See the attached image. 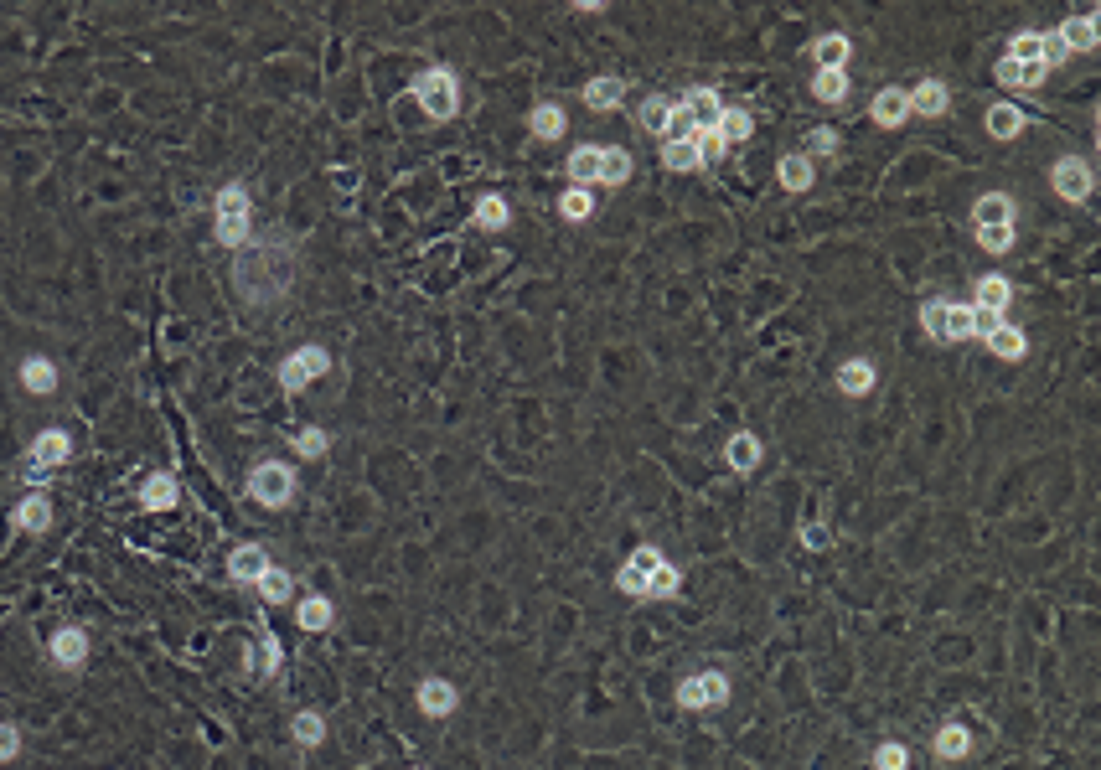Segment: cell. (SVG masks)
<instances>
[{
	"instance_id": "cell-27",
	"label": "cell",
	"mask_w": 1101,
	"mask_h": 770,
	"mask_svg": "<svg viewBox=\"0 0 1101 770\" xmlns=\"http://www.w3.org/2000/svg\"><path fill=\"white\" fill-rule=\"evenodd\" d=\"M972 223H977V228H1003V223H1014V197H1003V192L983 197V202L972 207Z\"/></svg>"
},
{
	"instance_id": "cell-15",
	"label": "cell",
	"mask_w": 1101,
	"mask_h": 770,
	"mask_svg": "<svg viewBox=\"0 0 1101 770\" xmlns=\"http://www.w3.org/2000/svg\"><path fill=\"white\" fill-rule=\"evenodd\" d=\"M1008 300H1014V285H1008L1003 274H983V280H977V295H972L977 311L1003 316V311H1008Z\"/></svg>"
},
{
	"instance_id": "cell-49",
	"label": "cell",
	"mask_w": 1101,
	"mask_h": 770,
	"mask_svg": "<svg viewBox=\"0 0 1101 770\" xmlns=\"http://www.w3.org/2000/svg\"><path fill=\"white\" fill-rule=\"evenodd\" d=\"M616 590H621V595H631V600H647V574H636L631 564H621V574H616Z\"/></svg>"
},
{
	"instance_id": "cell-36",
	"label": "cell",
	"mask_w": 1101,
	"mask_h": 770,
	"mask_svg": "<svg viewBox=\"0 0 1101 770\" xmlns=\"http://www.w3.org/2000/svg\"><path fill=\"white\" fill-rule=\"evenodd\" d=\"M719 135H724V145H740V140H750V130H755V119H750V109H719Z\"/></svg>"
},
{
	"instance_id": "cell-32",
	"label": "cell",
	"mask_w": 1101,
	"mask_h": 770,
	"mask_svg": "<svg viewBox=\"0 0 1101 770\" xmlns=\"http://www.w3.org/2000/svg\"><path fill=\"white\" fill-rule=\"evenodd\" d=\"M776 176H781L786 192H807L812 187V156H781Z\"/></svg>"
},
{
	"instance_id": "cell-14",
	"label": "cell",
	"mask_w": 1101,
	"mask_h": 770,
	"mask_svg": "<svg viewBox=\"0 0 1101 770\" xmlns=\"http://www.w3.org/2000/svg\"><path fill=\"white\" fill-rule=\"evenodd\" d=\"M983 342H988V352L1003 357V362H1024V352H1029V336H1024L1019 326H1008V321H998Z\"/></svg>"
},
{
	"instance_id": "cell-9",
	"label": "cell",
	"mask_w": 1101,
	"mask_h": 770,
	"mask_svg": "<svg viewBox=\"0 0 1101 770\" xmlns=\"http://www.w3.org/2000/svg\"><path fill=\"white\" fill-rule=\"evenodd\" d=\"M905 94H910V114H921V119H941L946 109H952V88H946L941 78H926V83L905 88Z\"/></svg>"
},
{
	"instance_id": "cell-13",
	"label": "cell",
	"mask_w": 1101,
	"mask_h": 770,
	"mask_svg": "<svg viewBox=\"0 0 1101 770\" xmlns=\"http://www.w3.org/2000/svg\"><path fill=\"white\" fill-rule=\"evenodd\" d=\"M760 455H766V445H760L750 429H740V435L724 445V460H729V471H734V476H750V471L760 466Z\"/></svg>"
},
{
	"instance_id": "cell-47",
	"label": "cell",
	"mask_w": 1101,
	"mask_h": 770,
	"mask_svg": "<svg viewBox=\"0 0 1101 770\" xmlns=\"http://www.w3.org/2000/svg\"><path fill=\"white\" fill-rule=\"evenodd\" d=\"M977 243H983L988 254H1008V249H1014V223H1003V228H977Z\"/></svg>"
},
{
	"instance_id": "cell-16",
	"label": "cell",
	"mask_w": 1101,
	"mask_h": 770,
	"mask_svg": "<svg viewBox=\"0 0 1101 770\" xmlns=\"http://www.w3.org/2000/svg\"><path fill=\"white\" fill-rule=\"evenodd\" d=\"M1060 47H1065V57L1070 52H1091L1096 47V11H1086V16H1070V21H1060Z\"/></svg>"
},
{
	"instance_id": "cell-7",
	"label": "cell",
	"mask_w": 1101,
	"mask_h": 770,
	"mask_svg": "<svg viewBox=\"0 0 1101 770\" xmlns=\"http://www.w3.org/2000/svg\"><path fill=\"white\" fill-rule=\"evenodd\" d=\"M47 657L57 667H83L88 662V631L83 626H57L52 641H47Z\"/></svg>"
},
{
	"instance_id": "cell-1",
	"label": "cell",
	"mask_w": 1101,
	"mask_h": 770,
	"mask_svg": "<svg viewBox=\"0 0 1101 770\" xmlns=\"http://www.w3.org/2000/svg\"><path fill=\"white\" fill-rule=\"evenodd\" d=\"M212 212H218V243H223V249H243L249 233H254L249 187H243V181H228V187L218 192V202H212Z\"/></svg>"
},
{
	"instance_id": "cell-8",
	"label": "cell",
	"mask_w": 1101,
	"mask_h": 770,
	"mask_svg": "<svg viewBox=\"0 0 1101 770\" xmlns=\"http://www.w3.org/2000/svg\"><path fill=\"white\" fill-rule=\"evenodd\" d=\"M455 703H461V688L445 683V677H424V683H419V714L450 719V714H455Z\"/></svg>"
},
{
	"instance_id": "cell-38",
	"label": "cell",
	"mask_w": 1101,
	"mask_h": 770,
	"mask_svg": "<svg viewBox=\"0 0 1101 770\" xmlns=\"http://www.w3.org/2000/svg\"><path fill=\"white\" fill-rule=\"evenodd\" d=\"M967 750H972V734H967L962 724H941V729H936V755H941V760H962Z\"/></svg>"
},
{
	"instance_id": "cell-34",
	"label": "cell",
	"mask_w": 1101,
	"mask_h": 770,
	"mask_svg": "<svg viewBox=\"0 0 1101 770\" xmlns=\"http://www.w3.org/2000/svg\"><path fill=\"white\" fill-rule=\"evenodd\" d=\"M946 321H952V300H926L921 305V326H926V336L931 342H952V336H946Z\"/></svg>"
},
{
	"instance_id": "cell-41",
	"label": "cell",
	"mask_w": 1101,
	"mask_h": 770,
	"mask_svg": "<svg viewBox=\"0 0 1101 770\" xmlns=\"http://www.w3.org/2000/svg\"><path fill=\"white\" fill-rule=\"evenodd\" d=\"M326 450H331V435H326L321 424H305L300 435H295V455H300V460H321Z\"/></svg>"
},
{
	"instance_id": "cell-44",
	"label": "cell",
	"mask_w": 1101,
	"mask_h": 770,
	"mask_svg": "<svg viewBox=\"0 0 1101 770\" xmlns=\"http://www.w3.org/2000/svg\"><path fill=\"white\" fill-rule=\"evenodd\" d=\"M683 590V574H678V564H662L652 579H647V600H672Z\"/></svg>"
},
{
	"instance_id": "cell-43",
	"label": "cell",
	"mask_w": 1101,
	"mask_h": 770,
	"mask_svg": "<svg viewBox=\"0 0 1101 770\" xmlns=\"http://www.w3.org/2000/svg\"><path fill=\"white\" fill-rule=\"evenodd\" d=\"M693 150H698V161L709 166V161H719V156H724L729 145H724L719 125H698V130H693Z\"/></svg>"
},
{
	"instance_id": "cell-26",
	"label": "cell",
	"mask_w": 1101,
	"mask_h": 770,
	"mask_svg": "<svg viewBox=\"0 0 1101 770\" xmlns=\"http://www.w3.org/2000/svg\"><path fill=\"white\" fill-rule=\"evenodd\" d=\"M21 388L37 393V398H47V393L57 388V367H52L47 357H26V362H21Z\"/></svg>"
},
{
	"instance_id": "cell-18",
	"label": "cell",
	"mask_w": 1101,
	"mask_h": 770,
	"mask_svg": "<svg viewBox=\"0 0 1101 770\" xmlns=\"http://www.w3.org/2000/svg\"><path fill=\"white\" fill-rule=\"evenodd\" d=\"M874 362L869 357H848L843 367H838V388L848 393V398H864V393H874Z\"/></svg>"
},
{
	"instance_id": "cell-51",
	"label": "cell",
	"mask_w": 1101,
	"mask_h": 770,
	"mask_svg": "<svg viewBox=\"0 0 1101 770\" xmlns=\"http://www.w3.org/2000/svg\"><path fill=\"white\" fill-rule=\"evenodd\" d=\"M946 336H952V342H967V336H972V305H957V300H952V321H946Z\"/></svg>"
},
{
	"instance_id": "cell-25",
	"label": "cell",
	"mask_w": 1101,
	"mask_h": 770,
	"mask_svg": "<svg viewBox=\"0 0 1101 770\" xmlns=\"http://www.w3.org/2000/svg\"><path fill=\"white\" fill-rule=\"evenodd\" d=\"M600 150H605V145H579V150H569V181H574V187H595V181H600Z\"/></svg>"
},
{
	"instance_id": "cell-53",
	"label": "cell",
	"mask_w": 1101,
	"mask_h": 770,
	"mask_svg": "<svg viewBox=\"0 0 1101 770\" xmlns=\"http://www.w3.org/2000/svg\"><path fill=\"white\" fill-rule=\"evenodd\" d=\"M21 755V729L16 724H0V765H11Z\"/></svg>"
},
{
	"instance_id": "cell-22",
	"label": "cell",
	"mask_w": 1101,
	"mask_h": 770,
	"mask_svg": "<svg viewBox=\"0 0 1101 770\" xmlns=\"http://www.w3.org/2000/svg\"><path fill=\"white\" fill-rule=\"evenodd\" d=\"M295 621H300V631H331L336 626V605L326 595H305L295 605Z\"/></svg>"
},
{
	"instance_id": "cell-33",
	"label": "cell",
	"mask_w": 1101,
	"mask_h": 770,
	"mask_svg": "<svg viewBox=\"0 0 1101 770\" xmlns=\"http://www.w3.org/2000/svg\"><path fill=\"white\" fill-rule=\"evenodd\" d=\"M559 212H564V223H590L595 218V192L590 187H569L559 197Z\"/></svg>"
},
{
	"instance_id": "cell-54",
	"label": "cell",
	"mask_w": 1101,
	"mask_h": 770,
	"mask_svg": "<svg viewBox=\"0 0 1101 770\" xmlns=\"http://www.w3.org/2000/svg\"><path fill=\"white\" fill-rule=\"evenodd\" d=\"M802 543H807V548H828V543H833V533L822 528V522H802Z\"/></svg>"
},
{
	"instance_id": "cell-37",
	"label": "cell",
	"mask_w": 1101,
	"mask_h": 770,
	"mask_svg": "<svg viewBox=\"0 0 1101 770\" xmlns=\"http://www.w3.org/2000/svg\"><path fill=\"white\" fill-rule=\"evenodd\" d=\"M812 94H817L822 104H843V99H848V73H843V68H822V73L812 78Z\"/></svg>"
},
{
	"instance_id": "cell-12",
	"label": "cell",
	"mask_w": 1101,
	"mask_h": 770,
	"mask_svg": "<svg viewBox=\"0 0 1101 770\" xmlns=\"http://www.w3.org/2000/svg\"><path fill=\"white\" fill-rule=\"evenodd\" d=\"M910 119V94L905 88H879L874 94V125L879 130H900Z\"/></svg>"
},
{
	"instance_id": "cell-28",
	"label": "cell",
	"mask_w": 1101,
	"mask_h": 770,
	"mask_svg": "<svg viewBox=\"0 0 1101 770\" xmlns=\"http://www.w3.org/2000/svg\"><path fill=\"white\" fill-rule=\"evenodd\" d=\"M848 52H853V42H848L843 32H828V37L812 42V63H817V73H822V68H843Z\"/></svg>"
},
{
	"instance_id": "cell-52",
	"label": "cell",
	"mask_w": 1101,
	"mask_h": 770,
	"mask_svg": "<svg viewBox=\"0 0 1101 770\" xmlns=\"http://www.w3.org/2000/svg\"><path fill=\"white\" fill-rule=\"evenodd\" d=\"M807 150H812V156H833V150H838V135H833L828 125H817V130H807Z\"/></svg>"
},
{
	"instance_id": "cell-20",
	"label": "cell",
	"mask_w": 1101,
	"mask_h": 770,
	"mask_svg": "<svg viewBox=\"0 0 1101 770\" xmlns=\"http://www.w3.org/2000/svg\"><path fill=\"white\" fill-rule=\"evenodd\" d=\"M243 667H249L254 677H274L285 667V646L274 641V636H264L259 646H249V652H243Z\"/></svg>"
},
{
	"instance_id": "cell-5",
	"label": "cell",
	"mask_w": 1101,
	"mask_h": 770,
	"mask_svg": "<svg viewBox=\"0 0 1101 770\" xmlns=\"http://www.w3.org/2000/svg\"><path fill=\"white\" fill-rule=\"evenodd\" d=\"M678 703L683 708H724L729 703V677L724 672H693L678 683Z\"/></svg>"
},
{
	"instance_id": "cell-2",
	"label": "cell",
	"mask_w": 1101,
	"mask_h": 770,
	"mask_svg": "<svg viewBox=\"0 0 1101 770\" xmlns=\"http://www.w3.org/2000/svg\"><path fill=\"white\" fill-rule=\"evenodd\" d=\"M414 99L430 119H455L461 109V88H455V73L450 68H424L419 83H414Z\"/></svg>"
},
{
	"instance_id": "cell-30",
	"label": "cell",
	"mask_w": 1101,
	"mask_h": 770,
	"mask_svg": "<svg viewBox=\"0 0 1101 770\" xmlns=\"http://www.w3.org/2000/svg\"><path fill=\"white\" fill-rule=\"evenodd\" d=\"M1008 63H1019V68L1045 63V32H1019L1014 42H1008ZM1045 68H1050V63H1045Z\"/></svg>"
},
{
	"instance_id": "cell-29",
	"label": "cell",
	"mask_w": 1101,
	"mask_h": 770,
	"mask_svg": "<svg viewBox=\"0 0 1101 770\" xmlns=\"http://www.w3.org/2000/svg\"><path fill=\"white\" fill-rule=\"evenodd\" d=\"M631 181V156L621 145H605L600 150V187H626Z\"/></svg>"
},
{
	"instance_id": "cell-11",
	"label": "cell",
	"mask_w": 1101,
	"mask_h": 770,
	"mask_svg": "<svg viewBox=\"0 0 1101 770\" xmlns=\"http://www.w3.org/2000/svg\"><path fill=\"white\" fill-rule=\"evenodd\" d=\"M264 569H269V553H264L259 543H243V548L228 553V579H233V584H259Z\"/></svg>"
},
{
	"instance_id": "cell-45",
	"label": "cell",
	"mask_w": 1101,
	"mask_h": 770,
	"mask_svg": "<svg viewBox=\"0 0 1101 770\" xmlns=\"http://www.w3.org/2000/svg\"><path fill=\"white\" fill-rule=\"evenodd\" d=\"M305 383H311V373H305V362H300V352H290L285 362H280V388L295 398V393H305Z\"/></svg>"
},
{
	"instance_id": "cell-4",
	"label": "cell",
	"mask_w": 1101,
	"mask_h": 770,
	"mask_svg": "<svg viewBox=\"0 0 1101 770\" xmlns=\"http://www.w3.org/2000/svg\"><path fill=\"white\" fill-rule=\"evenodd\" d=\"M249 497L259 507H290L295 502V471L285 460H259L254 476H249Z\"/></svg>"
},
{
	"instance_id": "cell-39",
	"label": "cell",
	"mask_w": 1101,
	"mask_h": 770,
	"mask_svg": "<svg viewBox=\"0 0 1101 770\" xmlns=\"http://www.w3.org/2000/svg\"><path fill=\"white\" fill-rule=\"evenodd\" d=\"M259 595H264L269 605H285V600L295 595V579H290L285 569H274V564H269V569L259 574Z\"/></svg>"
},
{
	"instance_id": "cell-21",
	"label": "cell",
	"mask_w": 1101,
	"mask_h": 770,
	"mask_svg": "<svg viewBox=\"0 0 1101 770\" xmlns=\"http://www.w3.org/2000/svg\"><path fill=\"white\" fill-rule=\"evenodd\" d=\"M636 119H641V130H647V135H667V125L678 119V104H672L667 94H652V99H641Z\"/></svg>"
},
{
	"instance_id": "cell-48",
	"label": "cell",
	"mask_w": 1101,
	"mask_h": 770,
	"mask_svg": "<svg viewBox=\"0 0 1101 770\" xmlns=\"http://www.w3.org/2000/svg\"><path fill=\"white\" fill-rule=\"evenodd\" d=\"M626 564H631L636 574H647V579H652V574H657V569H662L667 559H662V548H652V543H641V548H631V559H626Z\"/></svg>"
},
{
	"instance_id": "cell-3",
	"label": "cell",
	"mask_w": 1101,
	"mask_h": 770,
	"mask_svg": "<svg viewBox=\"0 0 1101 770\" xmlns=\"http://www.w3.org/2000/svg\"><path fill=\"white\" fill-rule=\"evenodd\" d=\"M68 455H73V435H68V429H42V435L32 440V450H26V460H21V481L42 486L47 471L63 466Z\"/></svg>"
},
{
	"instance_id": "cell-24",
	"label": "cell",
	"mask_w": 1101,
	"mask_h": 770,
	"mask_svg": "<svg viewBox=\"0 0 1101 770\" xmlns=\"http://www.w3.org/2000/svg\"><path fill=\"white\" fill-rule=\"evenodd\" d=\"M471 223L481 228V233H502L507 223H512V207L497 197V192H486V197H476V212H471Z\"/></svg>"
},
{
	"instance_id": "cell-31",
	"label": "cell",
	"mask_w": 1101,
	"mask_h": 770,
	"mask_svg": "<svg viewBox=\"0 0 1101 770\" xmlns=\"http://www.w3.org/2000/svg\"><path fill=\"white\" fill-rule=\"evenodd\" d=\"M290 734H295V745H305V750H316L321 739H326V719L316 714V708H300V714L290 719Z\"/></svg>"
},
{
	"instance_id": "cell-35",
	"label": "cell",
	"mask_w": 1101,
	"mask_h": 770,
	"mask_svg": "<svg viewBox=\"0 0 1101 770\" xmlns=\"http://www.w3.org/2000/svg\"><path fill=\"white\" fill-rule=\"evenodd\" d=\"M528 125H533V135H538V140H559V135L569 130V119H564V109H559V104H538Z\"/></svg>"
},
{
	"instance_id": "cell-23",
	"label": "cell",
	"mask_w": 1101,
	"mask_h": 770,
	"mask_svg": "<svg viewBox=\"0 0 1101 770\" xmlns=\"http://www.w3.org/2000/svg\"><path fill=\"white\" fill-rule=\"evenodd\" d=\"M983 125H988V135H993V140H1014V135H1024V125H1029V119H1024V109H1019V104H993Z\"/></svg>"
},
{
	"instance_id": "cell-19",
	"label": "cell",
	"mask_w": 1101,
	"mask_h": 770,
	"mask_svg": "<svg viewBox=\"0 0 1101 770\" xmlns=\"http://www.w3.org/2000/svg\"><path fill=\"white\" fill-rule=\"evenodd\" d=\"M626 104V83L621 78H590L585 83V109H600V114H610V109H621Z\"/></svg>"
},
{
	"instance_id": "cell-55",
	"label": "cell",
	"mask_w": 1101,
	"mask_h": 770,
	"mask_svg": "<svg viewBox=\"0 0 1101 770\" xmlns=\"http://www.w3.org/2000/svg\"><path fill=\"white\" fill-rule=\"evenodd\" d=\"M414 770H424V765H414Z\"/></svg>"
},
{
	"instance_id": "cell-50",
	"label": "cell",
	"mask_w": 1101,
	"mask_h": 770,
	"mask_svg": "<svg viewBox=\"0 0 1101 770\" xmlns=\"http://www.w3.org/2000/svg\"><path fill=\"white\" fill-rule=\"evenodd\" d=\"M300 362H305V373H311V378H326V373H331V352L316 347V342L300 347Z\"/></svg>"
},
{
	"instance_id": "cell-6",
	"label": "cell",
	"mask_w": 1101,
	"mask_h": 770,
	"mask_svg": "<svg viewBox=\"0 0 1101 770\" xmlns=\"http://www.w3.org/2000/svg\"><path fill=\"white\" fill-rule=\"evenodd\" d=\"M1050 181H1055V192H1060L1065 202H1086L1091 187H1096V176H1091V166H1086L1081 156H1060L1055 171H1050Z\"/></svg>"
},
{
	"instance_id": "cell-10",
	"label": "cell",
	"mask_w": 1101,
	"mask_h": 770,
	"mask_svg": "<svg viewBox=\"0 0 1101 770\" xmlns=\"http://www.w3.org/2000/svg\"><path fill=\"white\" fill-rule=\"evenodd\" d=\"M176 502H181V481H176L171 471L145 476V486H140V507H145V512H171Z\"/></svg>"
},
{
	"instance_id": "cell-17",
	"label": "cell",
	"mask_w": 1101,
	"mask_h": 770,
	"mask_svg": "<svg viewBox=\"0 0 1101 770\" xmlns=\"http://www.w3.org/2000/svg\"><path fill=\"white\" fill-rule=\"evenodd\" d=\"M47 522H52L47 491H26V497L16 502V528H21V533H47Z\"/></svg>"
},
{
	"instance_id": "cell-46",
	"label": "cell",
	"mask_w": 1101,
	"mask_h": 770,
	"mask_svg": "<svg viewBox=\"0 0 1101 770\" xmlns=\"http://www.w3.org/2000/svg\"><path fill=\"white\" fill-rule=\"evenodd\" d=\"M874 770H910V750L900 745V739H884V745L874 750Z\"/></svg>"
},
{
	"instance_id": "cell-40",
	"label": "cell",
	"mask_w": 1101,
	"mask_h": 770,
	"mask_svg": "<svg viewBox=\"0 0 1101 770\" xmlns=\"http://www.w3.org/2000/svg\"><path fill=\"white\" fill-rule=\"evenodd\" d=\"M662 166L667 171H698L703 161H698L693 140H662Z\"/></svg>"
},
{
	"instance_id": "cell-42",
	"label": "cell",
	"mask_w": 1101,
	"mask_h": 770,
	"mask_svg": "<svg viewBox=\"0 0 1101 770\" xmlns=\"http://www.w3.org/2000/svg\"><path fill=\"white\" fill-rule=\"evenodd\" d=\"M683 104H688V109L703 119V125H714V119H719V109H724V99L714 94V88H703V83H698V88H688V99H683Z\"/></svg>"
}]
</instances>
